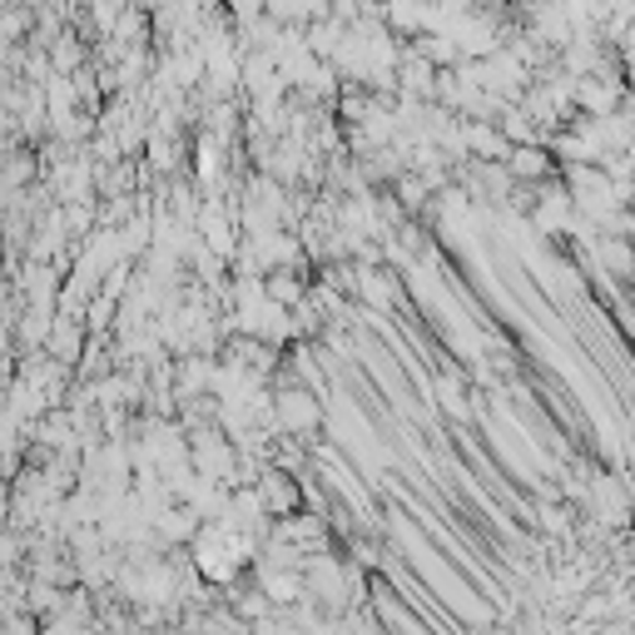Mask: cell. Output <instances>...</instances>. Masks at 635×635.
Returning <instances> with one entry per match:
<instances>
[{"label": "cell", "mask_w": 635, "mask_h": 635, "mask_svg": "<svg viewBox=\"0 0 635 635\" xmlns=\"http://www.w3.org/2000/svg\"><path fill=\"white\" fill-rule=\"evenodd\" d=\"M363 5H383V0H363Z\"/></svg>", "instance_id": "cell-7"}, {"label": "cell", "mask_w": 635, "mask_h": 635, "mask_svg": "<svg viewBox=\"0 0 635 635\" xmlns=\"http://www.w3.org/2000/svg\"><path fill=\"white\" fill-rule=\"evenodd\" d=\"M55 50V70H60V75H70V70H80V45H75V35H55V40H45Z\"/></svg>", "instance_id": "cell-4"}, {"label": "cell", "mask_w": 635, "mask_h": 635, "mask_svg": "<svg viewBox=\"0 0 635 635\" xmlns=\"http://www.w3.org/2000/svg\"><path fill=\"white\" fill-rule=\"evenodd\" d=\"M571 219H576V209H571V195L566 184H556V189H541V199L531 204V224H537V234H566Z\"/></svg>", "instance_id": "cell-2"}, {"label": "cell", "mask_w": 635, "mask_h": 635, "mask_svg": "<svg viewBox=\"0 0 635 635\" xmlns=\"http://www.w3.org/2000/svg\"><path fill=\"white\" fill-rule=\"evenodd\" d=\"M502 169L511 174L517 184H541V179H551V154L541 150V144H517V150H506V160H502Z\"/></svg>", "instance_id": "cell-3"}, {"label": "cell", "mask_w": 635, "mask_h": 635, "mask_svg": "<svg viewBox=\"0 0 635 635\" xmlns=\"http://www.w3.org/2000/svg\"><path fill=\"white\" fill-rule=\"evenodd\" d=\"M228 15H234L238 31H244V25H254L263 15V0H228Z\"/></svg>", "instance_id": "cell-5"}, {"label": "cell", "mask_w": 635, "mask_h": 635, "mask_svg": "<svg viewBox=\"0 0 635 635\" xmlns=\"http://www.w3.org/2000/svg\"><path fill=\"white\" fill-rule=\"evenodd\" d=\"M273 427L279 432H289V437H308V432H318V398L313 392H279L273 398Z\"/></svg>", "instance_id": "cell-1"}, {"label": "cell", "mask_w": 635, "mask_h": 635, "mask_svg": "<svg viewBox=\"0 0 635 635\" xmlns=\"http://www.w3.org/2000/svg\"><path fill=\"white\" fill-rule=\"evenodd\" d=\"M442 402H447V412H457V418H467V402H462V388H457L452 377H447V383H442Z\"/></svg>", "instance_id": "cell-6"}]
</instances>
